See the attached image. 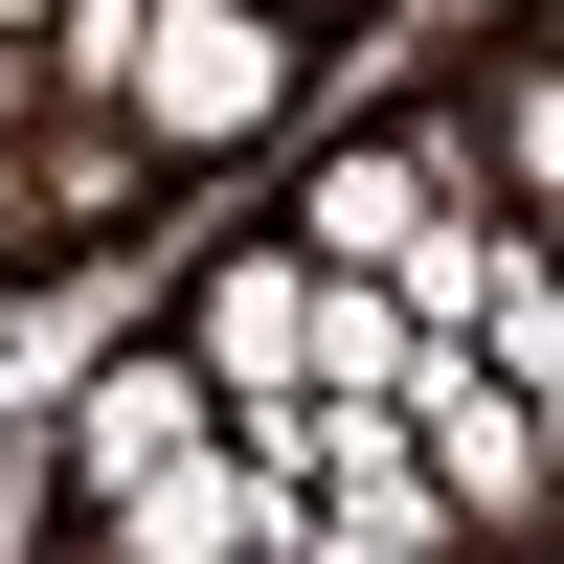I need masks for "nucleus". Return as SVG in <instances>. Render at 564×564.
I'll list each match as a JSON object with an SVG mask.
<instances>
[{
    "label": "nucleus",
    "instance_id": "nucleus-4",
    "mask_svg": "<svg viewBox=\"0 0 564 564\" xmlns=\"http://www.w3.org/2000/svg\"><path fill=\"white\" fill-rule=\"evenodd\" d=\"M204 430H226V406L181 384V339H135V361H90V384H68V497H135V475H181Z\"/></svg>",
    "mask_w": 564,
    "mask_h": 564
},
{
    "label": "nucleus",
    "instance_id": "nucleus-5",
    "mask_svg": "<svg viewBox=\"0 0 564 564\" xmlns=\"http://www.w3.org/2000/svg\"><path fill=\"white\" fill-rule=\"evenodd\" d=\"M316 452V497H339V542H452L430 520V452H406V430H361V406H339V430H294Z\"/></svg>",
    "mask_w": 564,
    "mask_h": 564
},
{
    "label": "nucleus",
    "instance_id": "nucleus-7",
    "mask_svg": "<svg viewBox=\"0 0 564 564\" xmlns=\"http://www.w3.org/2000/svg\"><path fill=\"white\" fill-rule=\"evenodd\" d=\"M249 23H294V45H316V23H361V0H249Z\"/></svg>",
    "mask_w": 564,
    "mask_h": 564
},
{
    "label": "nucleus",
    "instance_id": "nucleus-6",
    "mask_svg": "<svg viewBox=\"0 0 564 564\" xmlns=\"http://www.w3.org/2000/svg\"><path fill=\"white\" fill-rule=\"evenodd\" d=\"M497 181H520V249H542V181H564V68H542V45L497 68Z\"/></svg>",
    "mask_w": 564,
    "mask_h": 564
},
{
    "label": "nucleus",
    "instance_id": "nucleus-1",
    "mask_svg": "<svg viewBox=\"0 0 564 564\" xmlns=\"http://www.w3.org/2000/svg\"><path fill=\"white\" fill-rule=\"evenodd\" d=\"M294 271H430L452 249V181L406 159V135H339V159H294V226H271Z\"/></svg>",
    "mask_w": 564,
    "mask_h": 564
},
{
    "label": "nucleus",
    "instance_id": "nucleus-8",
    "mask_svg": "<svg viewBox=\"0 0 564 564\" xmlns=\"http://www.w3.org/2000/svg\"><path fill=\"white\" fill-rule=\"evenodd\" d=\"M316 564H452V542H316Z\"/></svg>",
    "mask_w": 564,
    "mask_h": 564
},
{
    "label": "nucleus",
    "instance_id": "nucleus-2",
    "mask_svg": "<svg viewBox=\"0 0 564 564\" xmlns=\"http://www.w3.org/2000/svg\"><path fill=\"white\" fill-rule=\"evenodd\" d=\"M90 542H113V564H271V452H249V430H204L181 475L90 497Z\"/></svg>",
    "mask_w": 564,
    "mask_h": 564
},
{
    "label": "nucleus",
    "instance_id": "nucleus-3",
    "mask_svg": "<svg viewBox=\"0 0 564 564\" xmlns=\"http://www.w3.org/2000/svg\"><path fill=\"white\" fill-rule=\"evenodd\" d=\"M406 406H430V520L520 542V520H542V406H520V384H475V361H430Z\"/></svg>",
    "mask_w": 564,
    "mask_h": 564
},
{
    "label": "nucleus",
    "instance_id": "nucleus-9",
    "mask_svg": "<svg viewBox=\"0 0 564 564\" xmlns=\"http://www.w3.org/2000/svg\"><path fill=\"white\" fill-rule=\"evenodd\" d=\"M45 23H68V0H0V45H45Z\"/></svg>",
    "mask_w": 564,
    "mask_h": 564
}]
</instances>
